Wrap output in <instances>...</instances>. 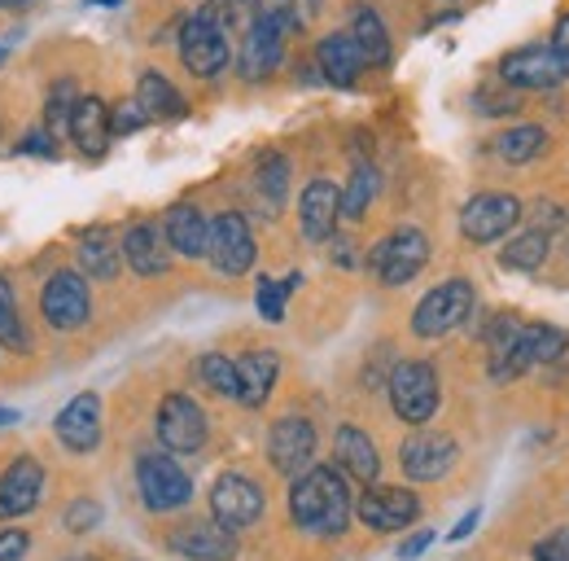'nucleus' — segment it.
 <instances>
[{"instance_id":"41","label":"nucleus","mask_w":569,"mask_h":561,"mask_svg":"<svg viewBox=\"0 0 569 561\" xmlns=\"http://www.w3.org/2000/svg\"><path fill=\"white\" fill-rule=\"evenodd\" d=\"M535 558L539 561H569V526L566 531H557L552 540H543V544L535 549Z\"/></svg>"},{"instance_id":"33","label":"nucleus","mask_w":569,"mask_h":561,"mask_svg":"<svg viewBox=\"0 0 569 561\" xmlns=\"http://www.w3.org/2000/svg\"><path fill=\"white\" fill-rule=\"evenodd\" d=\"M0 343L4 347H27V329H22V316H18V303H13V285L0 277Z\"/></svg>"},{"instance_id":"5","label":"nucleus","mask_w":569,"mask_h":561,"mask_svg":"<svg viewBox=\"0 0 569 561\" xmlns=\"http://www.w3.org/2000/svg\"><path fill=\"white\" fill-rule=\"evenodd\" d=\"M180 58H184V67L193 70V75H202V79H211V75H219V70L228 67V31L214 22L211 9H202L198 18L184 22V31H180Z\"/></svg>"},{"instance_id":"36","label":"nucleus","mask_w":569,"mask_h":561,"mask_svg":"<svg viewBox=\"0 0 569 561\" xmlns=\"http://www.w3.org/2000/svg\"><path fill=\"white\" fill-rule=\"evenodd\" d=\"M74 101H79V92H74V83H71V79H62V83H58V88L49 92V106H44V119H49V128H53V132L71 124Z\"/></svg>"},{"instance_id":"23","label":"nucleus","mask_w":569,"mask_h":561,"mask_svg":"<svg viewBox=\"0 0 569 561\" xmlns=\"http://www.w3.org/2000/svg\"><path fill=\"white\" fill-rule=\"evenodd\" d=\"M316 62H320V70H325V79H329V83L351 88V83L359 79V70H363V53L356 49L351 31H333V36H325V40H320Z\"/></svg>"},{"instance_id":"9","label":"nucleus","mask_w":569,"mask_h":561,"mask_svg":"<svg viewBox=\"0 0 569 561\" xmlns=\"http://www.w3.org/2000/svg\"><path fill=\"white\" fill-rule=\"evenodd\" d=\"M207 259L223 277H241L254 268V237H250V224L241 215H219L211 224V237H207Z\"/></svg>"},{"instance_id":"3","label":"nucleus","mask_w":569,"mask_h":561,"mask_svg":"<svg viewBox=\"0 0 569 561\" xmlns=\"http://www.w3.org/2000/svg\"><path fill=\"white\" fill-rule=\"evenodd\" d=\"M429 259V237L421 228H395L390 237H381L368 255V268L377 273L381 285H403L412 280Z\"/></svg>"},{"instance_id":"1","label":"nucleus","mask_w":569,"mask_h":561,"mask_svg":"<svg viewBox=\"0 0 569 561\" xmlns=\"http://www.w3.org/2000/svg\"><path fill=\"white\" fill-rule=\"evenodd\" d=\"M289 513L302 531L316 535H342L351 522V491L342 470L333 465H311L298 474V483L289 491Z\"/></svg>"},{"instance_id":"37","label":"nucleus","mask_w":569,"mask_h":561,"mask_svg":"<svg viewBox=\"0 0 569 561\" xmlns=\"http://www.w3.org/2000/svg\"><path fill=\"white\" fill-rule=\"evenodd\" d=\"M284 289L281 280H272V277H263L259 280V312H263V321H272V325H281L284 321Z\"/></svg>"},{"instance_id":"6","label":"nucleus","mask_w":569,"mask_h":561,"mask_svg":"<svg viewBox=\"0 0 569 561\" xmlns=\"http://www.w3.org/2000/svg\"><path fill=\"white\" fill-rule=\"evenodd\" d=\"M40 312H44V321H49L53 329H62V334L88 325V316H92L88 280L79 277V273H58V277H49L44 289H40Z\"/></svg>"},{"instance_id":"24","label":"nucleus","mask_w":569,"mask_h":561,"mask_svg":"<svg viewBox=\"0 0 569 561\" xmlns=\"http://www.w3.org/2000/svg\"><path fill=\"white\" fill-rule=\"evenodd\" d=\"M67 128H71L74 145L97 158V154L110 145V110H106V101H101V97H79Z\"/></svg>"},{"instance_id":"11","label":"nucleus","mask_w":569,"mask_h":561,"mask_svg":"<svg viewBox=\"0 0 569 561\" xmlns=\"http://www.w3.org/2000/svg\"><path fill=\"white\" fill-rule=\"evenodd\" d=\"M284 58V27L263 9L250 27H246V36H241V58H237V67L246 79H263V75H272V70L281 67Z\"/></svg>"},{"instance_id":"25","label":"nucleus","mask_w":569,"mask_h":561,"mask_svg":"<svg viewBox=\"0 0 569 561\" xmlns=\"http://www.w3.org/2000/svg\"><path fill=\"white\" fill-rule=\"evenodd\" d=\"M123 259H128L141 277L167 273V264H171V255H167V233H158L153 224H137V228L123 237Z\"/></svg>"},{"instance_id":"51","label":"nucleus","mask_w":569,"mask_h":561,"mask_svg":"<svg viewBox=\"0 0 569 561\" xmlns=\"http://www.w3.org/2000/svg\"><path fill=\"white\" fill-rule=\"evenodd\" d=\"M316 9H320V0H311V13H316Z\"/></svg>"},{"instance_id":"42","label":"nucleus","mask_w":569,"mask_h":561,"mask_svg":"<svg viewBox=\"0 0 569 561\" xmlns=\"http://www.w3.org/2000/svg\"><path fill=\"white\" fill-rule=\"evenodd\" d=\"M27 544H31L27 531H0V561H18L27 553Z\"/></svg>"},{"instance_id":"52","label":"nucleus","mask_w":569,"mask_h":561,"mask_svg":"<svg viewBox=\"0 0 569 561\" xmlns=\"http://www.w3.org/2000/svg\"><path fill=\"white\" fill-rule=\"evenodd\" d=\"M71 561H92V558H71Z\"/></svg>"},{"instance_id":"39","label":"nucleus","mask_w":569,"mask_h":561,"mask_svg":"<svg viewBox=\"0 0 569 561\" xmlns=\"http://www.w3.org/2000/svg\"><path fill=\"white\" fill-rule=\"evenodd\" d=\"M101 522V504H92V500H74L71 509H67V531H92Z\"/></svg>"},{"instance_id":"34","label":"nucleus","mask_w":569,"mask_h":561,"mask_svg":"<svg viewBox=\"0 0 569 561\" xmlns=\"http://www.w3.org/2000/svg\"><path fill=\"white\" fill-rule=\"evenodd\" d=\"M259 189L268 194L272 207H281L284 189H289V163H284L281 154H263V163H259Z\"/></svg>"},{"instance_id":"17","label":"nucleus","mask_w":569,"mask_h":561,"mask_svg":"<svg viewBox=\"0 0 569 561\" xmlns=\"http://www.w3.org/2000/svg\"><path fill=\"white\" fill-rule=\"evenodd\" d=\"M298 219H302V237H307V242L333 237V228H338V219H342V189H338L333 180H311V185L302 189Z\"/></svg>"},{"instance_id":"8","label":"nucleus","mask_w":569,"mask_h":561,"mask_svg":"<svg viewBox=\"0 0 569 561\" xmlns=\"http://www.w3.org/2000/svg\"><path fill=\"white\" fill-rule=\"evenodd\" d=\"M566 58L552 49V45H526V49H512L503 62H499V79L508 88H557L566 79Z\"/></svg>"},{"instance_id":"27","label":"nucleus","mask_w":569,"mask_h":561,"mask_svg":"<svg viewBox=\"0 0 569 561\" xmlns=\"http://www.w3.org/2000/svg\"><path fill=\"white\" fill-rule=\"evenodd\" d=\"M351 40L363 53V67H386L390 62V36H386V22L377 18V9H368V4L351 9Z\"/></svg>"},{"instance_id":"44","label":"nucleus","mask_w":569,"mask_h":561,"mask_svg":"<svg viewBox=\"0 0 569 561\" xmlns=\"http://www.w3.org/2000/svg\"><path fill=\"white\" fill-rule=\"evenodd\" d=\"M478 518H482L478 509H473V513H465V518L456 522V531H451V540H469V535H473V526H478Z\"/></svg>"},{"instance_id":"21","label":"nucleus","mask_w":569,"mask_h":561,"mask_svg":"<svg viewBox=\"0 0 569 561\" xmlns=\"http://www.w3.org/2000/svg\"><path fill=\"white\" fill-rule=\"evenodd\" d=\"M232 364H237V400H241L246 409H259V404L272 395V386H277V373H281L277 355H272V351H246V355L232 360Z\"/></svg>"},{"instance_id":"49","label":"nucleus","mask_w":569,"mask_h":561,"mask_svg":"<svg viewBox=\"0 0 569 561\" xmlns=\"http://www.w3.org/2000/svg\"><path fill=\"white\" fill-rule=\"evenodd\" d=\"M31 4H40V0H0V9H31Z\"/></svg>"},{"instance_id":"13","label":"nucleus","mask_w":569,"mask_h":561,"mask_svg":"<svg viewBox=\"0 0 569 561\" xmlns=\"http://www.w3.org/2000/svg\"><path fill=\"white\" fill-rule=\"evenodd\" d=\"M158 439L171 452H198L207 443V413L189 395H167L158 409Z\"/></svg>"},{"instance_id":"20","label":"nucleus","mask_w":569,"mask_h":561,"mask_svg":"<svg viewBox=\"0 0 569 561\" xmlns=\"http://www.w3.org/2000/svg\"><path fill=\"white\" fill-rule=\"evenodd\" d=\"M58 439L71 452H92L101 443V400L92 391L74 395L71 404L58 413Z\"/></svg>"},{"instance_id":"53","label":"nucleus","mask_w":569,"mask_h":561,"mask_svg":"<svg viewBox=\"0 0 569 561\" xmlns=\"http://www.w3.org/2000/svg\"><path fill=\"white\" fill-rule=\"evenodd\" d=\"M0 62H4V49H0Z\"/></svg>"},{"instance_id":"19","label":"nucleus","mask_w":569,"mask_h":561,"mask_svg":"<svg viewBox=\"0 0 569 561\" xmlns=\"http://www.w3.org/2000/svg\"><path fill=\"white\" fill-rule=\"evenodd\" d=\"M171 553L189 561H232L237 558V535L219 522H193V526H180L171 531Z\"/></svg>"},{"instance_id":"10","label":"nucleus","mask_w":569,"mask_h":561,"mask_svg":"<svg viewBox=\"0 0 569 561\" xmlns=\"http://www.w3.org/2000/svg\"><path fill=\"white\" fill-rule=\"evenodd\" d=\"M211 513L219 526L241 531V526L259 522V513H263V491H259L254 479H246V474H223L211 488Z\"/></svg>"},{"instance_id":"26","label":"nucleus","mask_w":569,"mask_h":561,"mask_svg":"<svg viewBox=\"0 0 569 561\" xmlns=\"http://www.w3.org/2000/svg\"><path fill=\"white\" fill-rule=\"evenodd\" d=\"M333 447H338L342 470H347L351 479H359V483H372V479L381 474L377 447H372V439H368L359 425H342V430H338V439H333Z\"/></svg>"},{"instance_id":"4","label":"nucleus","mask_w":569,"mask_h":561,"mask_svg":"<svg viewBox=\"0 0 569 561\" xmlns=\"http://www.w3.org/2000/svg\"><path fill=\"white\" fill-rule=\"evenodd\" d=\"M390 404L408 425H426L433 417V409H438V373L429 368L426 360L399 364L395 377H390Z\"/></svg>"},{"instance_id":"18","label":"nucleus","mask_w":569,"mask_h":561,"mask_svg":"<svg viewBox=\"0 0 569 561\" xmlns=\"http://www.w3.org/2000/svg\"><path fill=\"white\" fill-rule=\"evenodd\" d=\"M44 495V470L31 456H18L0 479V518H27Z\"/></svg>"},{"instance_id":"30","label":"nucleus","mask_w":569,"mask_h":561,"mask_svg":"<svg viewBox=\"0 0 569 561\" xmlns=\"http://www.w3.org/2000/svg\"><path fill=\"white\" fill-rule=\"evenodd\" d=\"M543 259H548V233H543V228H526V233L512 237V242L503 246V255H499V264L512 268V273H535Z\"/></svg>"},{"instance_id":"40","label":"nucleus","mask_w":569,"mask_h":561,"mask_svg":"<svg viewBox=\"0 0 569 561\" xmlns=\"http://www.w3.org/2000/svg\"><path fill=\"white\" fill-rule=\"evenodd\" d=\"M478 106H482V115H512L517 110V97L512 92H496V88H482L478 92Z\"/></svg>"},{"instance_id":"7","label":"nucleus","mask_w":569,"mask_h":561,"mask_svg":"<svg viewBox=\"0 0 569 561\" xmlns=\"http://www.w3.org/2000/svg\"><path fill=\"white\" fill-rule=\"evenodd\" d=\"M137 483H141L144 504L153 513H171V509H184L193 500V479L171 456H141Z\"/></svg>"},{"instance_id":"32","label":"nucleus","mask_w":569,"mask_h":561,"mask_svg":"<svg viewBox=\"0 0 569 561\" xmlns=\"http://www.w3.org/2000/svg\"><path fill=\"white\" fill-rule=\"evenodd\" d=\"M372 198H377V171L359 167L356 176H351V185H347V194H342V215L347 219H363V210L372 207Z\"/></svg>"},{"instance_id":"35","label":"nucleus","mask_w":569,"mask_h":561,"mask_svg":"<svg viewBox=\"0 0 569 561\" xmlns=\"http://www.w3.org/2000/svg\"><path fill=\"white\" fill-rule=\"evenodd\" d=\"M202 377L214 395H228L237 400V364L228 355H202Z\"/></svg>"},{"instance_id":"43","label":"nucleus","mask_w":569,"mask_h":561,"mask_svg":"<svg viewBox=\"0 0 569 561\" xmlns=\"http://www.w3.org/2000/svg\"><path fill=\"white\" fill-rule=\"evenodd\" d=\"M277 22H281L284 31H293V27H302V13H298V0H272V9H268Z\"/></svg>"},{"instance_id":"50","label":"nucleus","mask_w":569,"mask_h":561,"mask_svg":"<svg viewBox=\"0 0 569 561\" xmlns=\"http://www.w3.org/2000/svg\"><path fill=\"white\" fill-rule=\"evenodd\" d=\"M88 4H97V9H114V4H123V0H88Z\"/></svg>"},{"instance_id":"38","label":"nucleus","mask_w":569,"mask_h":561,"mask_svg":"<svg viewBox=\"0 0 569 561\" xmlns=\"http://www.w3.org/2000/svg\"><path fill=\"white\" fill-rule=\"evenodd\" d=\"M144 119H149V115H144L137 101H128V106L110 110V137H128V132H137Z\"/></svg>"},{"instance_id":"29","label":"nucleus","mask_w":569,"mask_h":561,"mask_svg":"<svg viewBox=\"0 0 569 561\" xmlns=\"http://www.w3.org/2000/svg\"><path fill=\"white\" fill-rule=\"evenodd\" d=\"M137 106H141L149 119H180L184 115V97L158 75V70H144L141 83H137Z\"/></svg>"},{"instance_id":"28","label":"nucleus","mask_w":569,"mask_h":561,"mask_svg":"<svg viewBox=\"0 0 569 561\" xmlns=\"http://www.w3.org/2000/svg\"><path fill=\"white\" fill-rule=\"evenodd\" d=\"M119 259H123V250L114 246L110 228H88V233H83V242H79V268H83L88 277L110 280L119 273Z\"/></svg>"},{"instance_id":"22","label":"nucleus","mask_w":569,"mask_h":561,"mask_svg":"<svg viewBox=\"0 0 569 561\" xmlns=\"http://www.w3.org/2000/svg\"><path fill=\"white\" fill-rule=\"evenodd\" d=\"M167 246L171 250H180L184 259H202L207 255V237H211V224H207V215L198 207H189V203H180V207L167 210Z\"/></svg>"},{"instance_id":"46","label":"nucleus","mask_w":569,"mask_h":561,"mask_svg":"<svg viewBox=\"0 0 569 561\" xmlns=\"http://www.w3.org/2000/svg\"><path fill=\"white\" fill-rule=\"evenodd\" d=\"M429 540H433V535H429V531H426V535H417V540H408V544H403V549H399V558L408 561V558H417V553H426V549H429Z\"/></svg>"},{"instance_id":"14","label":"nucleus","mask_w":569,"mask_h":561,"mask_svg":"<svg viewBox=\"0 0 569 561\" xmlns=\"http://www.w3.org/2000/svg\"><path fill=\"white\" fill-rule=\"evenodd\" d=\"M521 219V203L512 194H478L469 207L460 210V228L469 242H499L512 224Z\"/></svg>"},{"instance_id":"45","label":"nucleus","mask_w":569,"mask_h":561,"mask_svg":"<svg viewBox=\"0 0 569 561\" xmlns=\"http://www.w3.org/2000/svg\"><path fill=\"white\" fill-rule=\"evenodd\" d=\"M22 149H27V154H40V158H53V140L49 137H27Z\"/></svg>"},{"instance_id":"47","label":"nucleus","mask_w":569,"mask_h":561,"mask_svg":"<svg viewBox=\"0 0 569 561\" xmlns=\"http://www.w3.org/2000/svg\"><path fill=\"white\" fill-rule=\"evenodd\" d=\"M561 58H566V67H569V13L561 18V27H557V45H552Z\"/></svg>"},{"instance_id":"12","label":"nucleus","mask_w":569,"mask_h":561,"mask_svg":"<svg viewBox=\"0 0 569 561\" xmlns=\"http://www.w3.org/2000/svg\"><path fill=\"white\" fill-rule=\"evenodd\" d=\"M456 456H460L456 439H447V434H433V430H421V434H412V439L399 447L403 474H408V479H417V483H438L442 474H451Z\"/></svg>"},{"instance_id":"31","label":"nucleus","mask_w":569,"mask_h":561,"mask_svg":"<svg viewBox=\"0 0 569 561\" xmlns=\"http://www.w3.org/2000/svg\"><path fill=\"white\" fill-rule=\"evenodd\" d=\"M543 149H548V132L535 128V124L508 128L503 137H496V154L503 158V163H535Z\"/></svg>"},{"instance_id":"48","label":"nucleus","mask_w":569,"mask_h":561,"mask_svg":"<svg viewBox=\"0 0 569 561\" xmlns=\"http://www.w3.org/2000/svg\"><path fill=\"white\" fill-rule=\"evenodd\" d=\"M4 425H18V413H13V409H4V404H0V430H4Z\"/></svg>"},{"instance_id":"16","label":"nucleus","mask_w":569,"mask_h":561,"mask_svg":"<svg viewBox=\"0 0 569 561\" xmlns=\"http://www.w3.org/2000/svg\"><path fill=\"white\" fill-rule=\"evenodd\" d=\"M421 513V500L403 488H372L359 495V518L368 531H403Z\"/></svg>"},{"instance_id":"2","label":"nucleus","mask_w":569,"mask_h":561,"mask_svg":"<svg viewBox=\"0 0 569 561\" xmlns=\"http://www.w3.org/2000/svg\"><path fill=\"white\" fill-rule=\"evenodd\" d=\"M473 312V285L469 280H442L438 289H429L412 312V334L417 338H442L456 325H465Z\"/></svg>"},{"instance_id":"15","label":"nucleus","mask_w":569,"mask_h":561,"mask_svg":"<svg viewBox=\"0 0 569 561\" xmlns=\"http://www.w3.org/2000/svg\"><path fill=\"white\" fill-rule=\"evenodd\" d=\"M268 456L281 474H302L311 470V456H316V425L307 417H281L268 434Z\"/></svg>"}]
</instances>
